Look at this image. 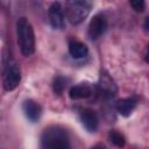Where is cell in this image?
Segmentation results:
<instances>
[{
    "label": "cell",
    "instance_id": "1",
    "mask_svg": "<svg viewBox=\"0 0 149 149\" xmlns=\"http://www.w3.org/2000/svg\"><path fill=\"white\" fill-rule=\"evenodd\" d=\"M41 149H72L69 132L62 126H49L41 135Z\"/></svg>",
    "mask_w": 149,
    "mask_h": 149
},
{
    "label": "cell",
    "instance_id": "2",
    "mask_svg": "<svg viewBox=\"0 0 149 149\" xmlns=\"http://www.w3.org/2000/svg\"><path fill=\"white\" fill-rule=\"evenodd\" d=\"M17 43L23 56H31L35 52V34L34 28L26 17H20L16 22Z\"/></svg>",
    "mask_w": 149,
    "mask_h": 149
},
{
    "label": "cell",
    "instance_id": "3",
    "mask_svg": "<svg viewBox=\"0 0 149 149\" xmlns=\"http://www.w3.org/2000/svg\"><path fill=\"white\" fill-rule=\"evenodd\" d=\"M21 81V69L20 65L10 57H3V66H2V85L5 91L15 90Z\"/></svg>",
    "mask_w": 149,
    "mask_h": 149
},
{
    "label": "cell",
    "instance_id": "4",
    "mask_svg": "<svg viewBox=\"0 0 149 149\" xmlns=\"http://www.w3.org/2000/svg\"><path fill=\"white\" fill-rule=\"evenodd\" d=\"M92 2L85 0H72L65 2V16L72 24L81 23L90 14Z\"/></svg>",
    "mask_w": 149,
    "mask_h": 149
},
{
    "label": "cell",
    "instance_id": "5",
    "mask_svg": "<svg viewBox=\"0 0 149 149\" xmlns=\"http://www.w3.org/2000/svg\"><path fill=\"white\" fill-rule=\"evenodd\" d=\"M48 17L54 29H63L65 26V12L61 2H52L48 8Z\"/></svg>",
    "mask_w": 149,
    "mask_h": 149
},
{
    "label": "cell",
    "instance_id": "6",
    "mask_svg": "<svg viewBox=\"0 0 149 149\" xmlns=\"http://www.w3.org/2000/svg\"><path fill=\"white\" fill-rule=\"evenodd\" d=\"M107 19L105 15L102 14H97L92 17V20L90 21L88 24V36L92 41L98 40L99 37H101L105 31L107 30Z\"/></svg>",
    "mask_w": 149,
    "mask_h": 149
},
{
    "label": "cell",
    "instance_id": "7",
    "mask_svg": "<svg viewBox=\"0 0 149 149\" xmlns=\"http://www.w3.org/2000/svg\"><path fill=\"white\" fill-rule=\"evenodd\" d=\"M98 90H99L100 94L106 99H111V98L115 97L118 93V86H116L115 81L105 71L101 72L100 77H99Z\"/></svg>",
    "mask_w": 149,
    "mask_h": 149
},
{
    "label": "cell",
    "instance_id": "8",
    "mask_svg": "<svg viewBox=\"0 0 149 149\" xmlns=\"http://www.w3.org/2000/svg\"><path fill=\"white\" fill-rule=\"evenodd\" d=\"M79 120L81 122V125L84 126V128L90 132L93 133L98 129L99 126V119L97 113L91 109V108H83L79 113Z\"/></svg>",
    "mask_w": 149,
    "mask_h": 149
},
{
    "label": "cell",
    "instance_id": "9",
    "mask_svg": "<svg viewBox=\"0 0 149 149\" xmlns=\"http://www.w3.org/2000/svg\"><path fill=\"white\" fill-rule=\"evenodd\" d=\"M22 109H23V113H24L26 118L31 122H36L41 118L42 107H41L40 104H37L36 101H34L31 99H27V100L23 101Z\"/></svg>",
    "mask_w": 149,
    "mask_h": 149
},
{
    "label": "cell",
    "instance_id": "10",
    "mask_svg": "<svg viewBox=\"0 0 149 149\" xmlns=\"http://www.w3.org/2000/svg\"><path fill=\"white\" fill-rule=\"evenodd\" d=\"M92 94H93V88H92L91 84H88L86 81L73 85L69 91V97L72 100L86 99V98H90Z\"/></svg>",
    "mask_w": 149,
    "mask_h": 149
},
{
    "label": "cell",
    "instance_id": "11",
    "mask_svg": "<svg viewBox=\"0 0 149 149\" xmlns=\"http://www.w3.org/2000/svg\"><path fill=\"white\" fill-rule=\"evenodd\" d=\"M137 98L135 97H128V98H123V99H120L118 102H116V111L120 115L127 118L132 114V112L136 108L137 106Z\"/></svg>",
    "mask_w": 149,
    "mask_h": 149
},
{
    "label": "cell",
    "instance_id": "12",
    "mask_svg": "<svg viewBox=\"0 0 149 149\" xmlns=\"http://www.w3.org/2000/svg\"><path fill=\"white\" fill-rule=\"evenodd\" d=\"M69 54L71 55V57L76 58V59H80L87 56L88 54V48L86 47L85 43L77 41V40H71L69 42Z\"/></svg>",
    "mask_w": 149,
    "mask_h": 149
},
{
    "label": "cell",
    "instance_id": "13",
    "mask_svg": "<svg viewBox=\"0 0 149 149\" xmlns=\"http://www.w3.org/2000/svg\"><path fill=\"white\" fill-rule=\"evenodd\" d=\"M66 86H68V79L65 77H63V76L55 77V79L52 81V91L55 94L61 95L64 92V90L66 88Z\"/></svg>",
    "mask_w": 149,
    "mask_h": 149
},
{
    "label": "cell",
    "instance_id": "14",
    "mask_svg": "<svg viewBox=\"0 0 149 149\" xmlns=\"http://www.w3.org/2000/svg\"><path fill=\"white\" fill-rule=\"evenodd\" d=\"M108 140L111 141L112 144H114V146L118 147V148H123L125 144H126V139H125V136H123L121 133L116 132V130H111V132L108 133Z\"/></svg>",
    "mask_w": 149,
    "mask_h": 149
},
{
    "label": "cell",
    "instance_id": "15",
    "mask_svg": "<svg viewBox=\"0 0 149 149\" xmlns=\"http://www.w3.org/2000/svg\"><path fill=\"white\" fill-rule=\"evenodd\" d=\"M129 5L133 7L135 12H139V13H142L146 8V2L143 0H133L129 2Z\"/></svg>",
    "mask_w": 149,
    "mask_h": 149
},
{
    "label": "cell",
    "instance_id": "16",
    "mask_svg": "<svg viewBox=\"0 0 149 149\" xmlns=\"http://www.w3.org/2000/svg\"><path fill=\"white\" fill-rule=\"evenodd\" d=\"M143 28H144V30H146L147 33H149V15H148V16L146 17V20H144Z\"/></svg>",
    "mask_w": 149,
    "mask_h": 149
},
{
    "label": "cell",
    "instance_id": "17",
    "mask_svg": "<svg viewBox=\"0 0 149 149\" xmlns=\"http://www.w3.org/2000/svg\"><path fill=\"white\" fill-rule=\"evenodd\" d=\"M91 149H106V147H105L102 143H97V144H94Z\"/></svg>",
    "mask_w": 149,
    "mask_h": 149
},
{
    "label": "cell",
    "instance_id": "18",
    "mask_svg": "<svg viewBox=\"0 0 149 149\" xmlns=\"http://www.w3.org/2000/svg\"><path fill=\"white\" fill-rule=\"evenodd\" d=\"M146 62L149 63V44L147 47V51H146Z\"/></svg>",
    "mask_w": 149,
    "mask_h": 149
}]
</instances>
